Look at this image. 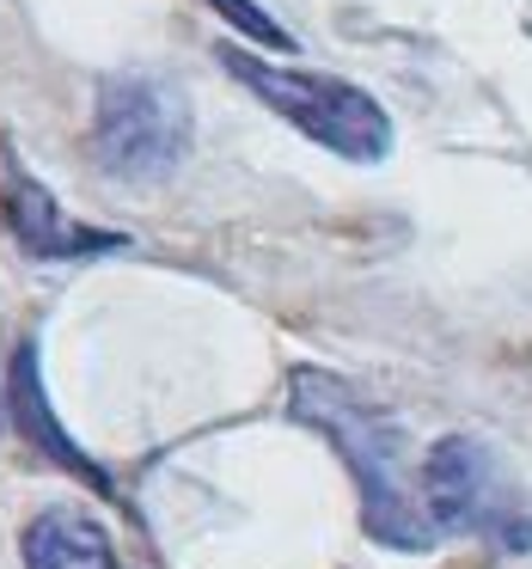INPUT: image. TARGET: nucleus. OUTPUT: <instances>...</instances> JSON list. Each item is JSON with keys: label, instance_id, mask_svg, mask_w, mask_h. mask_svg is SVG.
I'll use <instances>...</instances> for the list:
<instances>
[{"label": "nucleus", "instance_id": "obj_1", "mask_svg": "<svg viewBox=\"0 0 532 569\" xmlns=\"http://www.w3.org/2000/svg\"><path fill=\"white\" fill-rule=\"evenodd\" d=\"M288 417L331 441L361 496V532L385 551H434L446 539L422 502V466L410 471V429L361 386L324 368L288 373Z\"/></svg>", "mask_w": 532, "mask_h": 569}, {"label": "nucleus", "instance_id": "obj_2", "mask_svg": "<svg viewBox=\"0 0 532 569\" xmlns=\"http://www.w3.org/2000/svg\"><path fill=\"white\" fill-rule=\"evenodd\" d=\"M221 68L263 104V111L288 117L312 148L337 153V160H355V166H380L385 153H392V141H398L392 111H385L368 87H355V80L319 74V68L263 62V56L233 50V43H221Z\"/></svg>", "mask_w": 532, "mask_h": 569}, {"label": "nucleus", "instance_id": "obj_3", "mask_svg": "<svg viewBox=\"0 0 532 569\" xmlns=\"http://www.w3.org/2000/svg\"><path fill=\"white\" fill-rule=\"evenodd\" d=\"M422 502L441 532H471L490 551H532V496L483 435H441L422 453Z\"/></svg>", "mask_w": 532, "mask_h": 569}, {"label": "nucleus", "instance_id": "obj_4", "mask_svg": "<svg viewBox=\"0 0 532 569\" xmlns=\"http://www.w3.org/2000/svg\"><path fill=\"white\" fill-rule=\"evenodd\" d=\"M190 153V104L160 74H111L92 104V166L117 184H160Z\"/></svg>", "mask_w": 532, "mask_h": 569}, {"label": "nucleus", "instance_id": "obj_5", "mask_svg": "<svg viewBox=\"0 0 532 569\" xmlns=\"http://www.w3.org/2000/svg\"><path fill=\"white\" fill-rule=\"evenodd\" d=\"M0 209H7V227H13L19 251H26V258H43V263L117 258V251L135 246V239L117 233V227H92V221H80V214H68L26 166H7V197H0Z\"/></svg>", "mask_w": 532, "mask_h": 569}, {"label": "nucleus", "instance_id": "obj_6", "mask_svg": "<svg viewBox=\"0 0 532 569\" xmlns=\"http://www.w3.org/2000/svg\"><path fill=\"white\" fill-rule=\"evenodd\" d=\"M7 422H13V429L26 435L50 466H62L68 478H80L87 490H99V496H117L111 471H104L99 459L62 429L50 392H43V349H38V337H26V343L13 349V361H7Z\"/></svg>", "mask_w": 532, "mask_h": 569}, {"label": "nucleus", "instance_id": "obj_7", "mask_svg": "<svg viewBox=\"0 0 532 569\" xmlns=\"http://www.w3.org/2000/svg\"><path fill=\"white\" fill-rule=\"evenodd\" d=\"M19 551H26V569H123L104 520L74 502H56L43 515H31Z\"/></svg>", "mask_w": 532, "mask_h": 569}, {"label": "nucleus", "instance_id": "obj_8", "mask_svg": "<svg viewBox=\"0 0 532 569\" xmlns=\"http://www.w3.org/2000/svg\"><path fill=\"white\" fill-rule=\"evenodd\" d=\"M214 13L227 19V26L239 31V38H251V43H263V50H275V56H288V50H300L294 43V31L282 26V19L270 13V7H258V0H209Z\"/></svg>", "mask_w": 532, "mask_h": 569}, {"label": "nucleus", "instance_id": "obj_9", "mask_svg": "<svg viewBox=\"0 0 532 569\" xmlns=\"http://www.w3.org/2000/svg\"><path fill=\"white\" fill-rule=\"evenodd\" d=\"M0 429H7V373H0Z\"/></svg>", "mask_w": 532, "mask_h": 569}]
</instances>
